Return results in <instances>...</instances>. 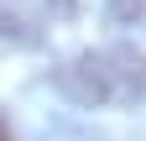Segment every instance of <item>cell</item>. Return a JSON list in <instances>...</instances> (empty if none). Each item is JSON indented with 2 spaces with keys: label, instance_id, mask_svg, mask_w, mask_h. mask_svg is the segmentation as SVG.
Here are the masks:
<instances>
[{
  "label": "cell",
  "instance_id": "7a4b0ae2",
  "mask_svg": "<svg viewBox=\"0 0 146 141\" xmlns=\"http://www.w3.org/2000/svg\"><path fill=\"white\" fill-rule=\"evenodd\" d=\"M0 37H16L21 47H36L42 42V26L21 11V0H0Z\"/></svg>",
  "mask_w": 146,
  "mask_h": 141
},
{
  "label": "cell",
  "instance_id": "6da1fadb",
  "mask_svg": "<svg viewBox=\"0 0 146 141\" xmlns=\"http://www.w3.org/2000/svg\"><path fill=\"white\" fill-rule=\"evenodd\" d=\"M58 94L73 99L78 110H104V104H136L146 99V52L131 42L89 47L58 68Z\"/></svg>",
  "mask_w": 146,
  "mask_h": 141
},
{
  "label": "cell",
  "instance_id": "3957f363",
  "mask_svg": "<svg viewBox=\"0 0 146 141\" xmlns=\"http://www.w3.org/2000/svg\"><path fill=\"white\" fill-rule=\"evenodd\" d=\"M47 5L58 11V16H73V11H78V0H47Z\"/></svg>",
  "mask_w": 146,
  "mask_h": 141
},
{
  "label": "cell",
  "instance_id": "277c9868",
  "mask_svg": "<svg viewBox=\"0 0 146 141\" xmlns=\"http://www.w3.org/2000/svg\"><path fill=\"white\" fill-rule=\"evenodd\" d=\"M0 141H16V136H11V120H5V115H0Z\"/></svg>",
  "mask_w": 146,
  "mask_h": 141
}]
</instances>
